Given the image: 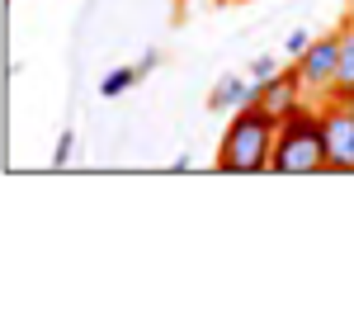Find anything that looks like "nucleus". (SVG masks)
Here are the masks:
<instances>
[{
    "label": "nucleus",
    "instance_id": "5",
    "mask_svg": "<svg viewBox=\"0 0 354 331\" xmlns=\"http://www.w3.org/2000/svg\"><path fill=\"white\" fill-rule=\"evenodd\" d=\"M302 95H307V90H302V81H298V66H288V71L279 66V76L260 85V100H255V105L265 114H274V118H283V114H293L302 105Z\"/></svg>",
    "mask_w": 354,
    "mask_h": 331
},
{
    "label": "nucleus",
    "instance_id": "4",
    "mask_svg": "<svg viewBox=\"0 0 354 331\" xmlns=\"http://www.w3.org/2000/svg\"><path fill=\"white\" fill-rule=\"evenodd\" d=\"M322 133H326V175H354V109L330 100L322 109Z\"/></svg>",
    "mask_w": 354,
    "mask_h": 331
},
{
    "label": "nucleus",
    "instance_id": "12",
    "mask_svg": "<svg viewBox=\"0 0 354 331\" xmlns=\"http://www.w3.org/2000/svg\"><path fill=\"white\" fill-rule=\"evenodd\" d=\"M156 62H161V53H156V48H147V53H142V62H137V71H142V76H147V71H151V66H156Z\"/></svg>",
    "mask_w": 354,
    "mask_h": 331
},
{
    "label": "nucleus",
    "instance_id": "8",
    "mask_svg": "<svg viewBox=\"0 0 354 331\" xmlns=\"http://www.w3.org/2000/svg\"><path fill=\"white\" fill-rule=\"evenodd\" d=\"M137 81H142V71H137V66H118V71H109V76L100 81V95H104V100H118V95H123V90H133Z\"/></svg>",
    "mask_w": 354,
    "mask_h": 331
},
{
    "label": "nucleus",
    "instance_id": "10",
    "mask_svg": "<svg viewBox=\"0 0 354 331\" xmlns=\"http://www.w3.org/2000/svg\"><path fill=\"white\" fill-rule=\"evenodd\" d=\"M307 48H312V33H307V28H293V33L283 38V53L288 57H302Z\"/></svg>",
    "mask_w": 354,
    "mask_h": 331
},
{
    "label": "nucleus",
    "instance_id": "7",
    "mask_svg": "<svg viewBox=\"0 0 354 331\" xmlns=\"http://www.w3.org/2000/svg\"><path fill=\"white\" fill-rule=\"evenodd\" d=\"M330 90H354V15L340 28V76H335Z\"/></svg>",
    "mask_w": 354,
    "mask_h": 331
},
{
    "label": "nucleus",
    "instance_id": "1",
    "mask_svg": "<svg viewBox=\"0 0 354 331\" xmlns=\"http://www.w3.org/2000/svg\"><path fill=\"white\" fill-rule=\"evenodd\" d=\"M274 128H279V118L265 114L260 105L236 109V114H232V123H227V133H222L218 170H222V175H260V170H270Z\"/></svg>",
    "mask_w": 354,
    "mask_h": 331
},
{
    "label": "nucleus",
    "instance_id": "11",
    "mask_svg": "<svg viewBox=\"0 0 354 331\" xmlns=\"http://www.w3.org/2000/svg\"><path fill=\"white\" fill-rule=\"evenodd\" d=\"M71 147H76V133H71V128H66V133H62V138H57V152H53V166H57V170H62V166L71 161Z\"/></svg>",
    "mask_w": 354,
    "mask_h": 331
},
{
    "label": "nucleus",
    "instance_id": "3",
    "mask_svg": "<svg viewBox=\"0 0 354 331\" xmlns=\"http://www.w3.org/2000/svg\"><path fill=\"white\" fill-rule=\"evenodd\" d=\"M293 66H298L302 90L330 95V85H335V76H340V33H317L312 48H307L302 57H293Z\"/></svg>",
    "mask_w": 354,
    "mask_h": 331
},
{
    "label": "nucleus",
    "instance_id": "9",
    "mask_svg": "<svg viewBox=\"0 0 354 331\" xmlns=\"http://www.w3.org/2000/svg\"><path fill=\"white\" fill-rule=\"evenodd\" d=\"M274 76H279V62H274L270 53H260V57H255V62H250V81H255V85L274 81Z\"/></svg>",
    "mask_w": 354,
    "mask_h": 331
},
{
    "label": "nucleus",
    "instance_id": "6",
    "mask_svg": "<svg viewBox=\"0 0 354 331\" xmlns=\"http://www.w3.org/2000/svg\"><path fill=\"white\" fill-rule=\"evenodd\" d=\"M260 100V85L250 81V76H218V85H213V95H208V109L213 114H236L245 109V105H255Z\"/></svg>",
    "mask_w": 354,
    "mask_h": 331
},
{
    "label": "nucleus",
    "instance_id": "2",
    "mask_svg": "<svg viewBox=\"0 0 354 331\" xmlns=\"http://www.w3.org/2000/svg\"><path fill=\"white\" fill-rule=\"evenodd\" d=\"M270 170H279V175H326V133H322L317 109L298 105L293 114L279 118Z\"/></svg>",
    "mask_w": 354,
    "mask_h": 331
}]
</instances>
